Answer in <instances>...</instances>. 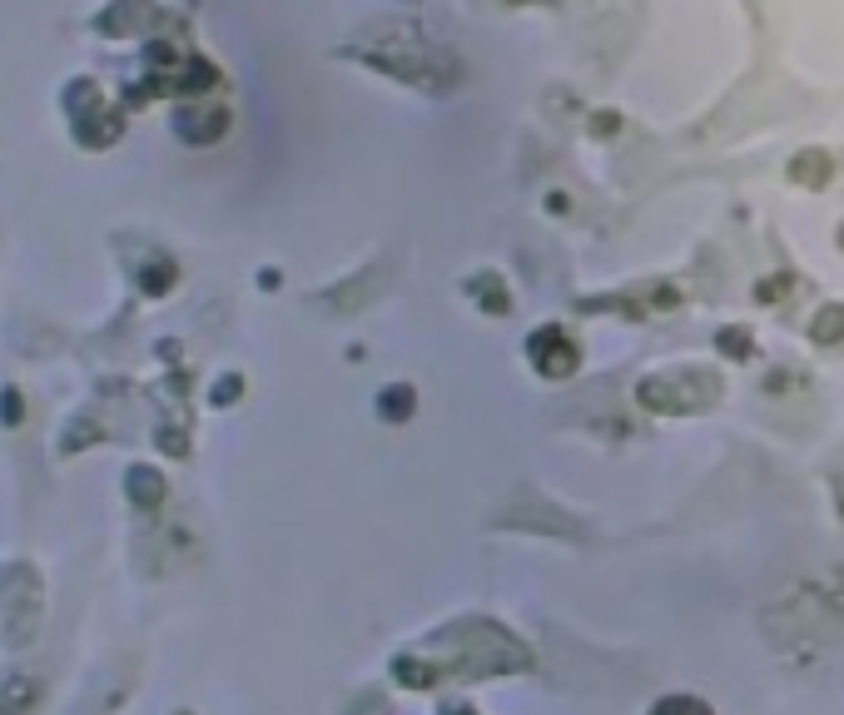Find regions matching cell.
<instances>
[{"mask_svg": "<svg viewBox=\"0 0 844 715\" xmlns=\"http://www.w3.org/2000/svg\"><path fill=\"white\" fill-rule=\"evenodd\" d=\"M651 715H710V706L696 701V696H666V701H661Z\"/></svg>", "mask_w": 844, "mask_h": 715, "instance_id": "cell-1", "label": "cell"}]
</instances>
